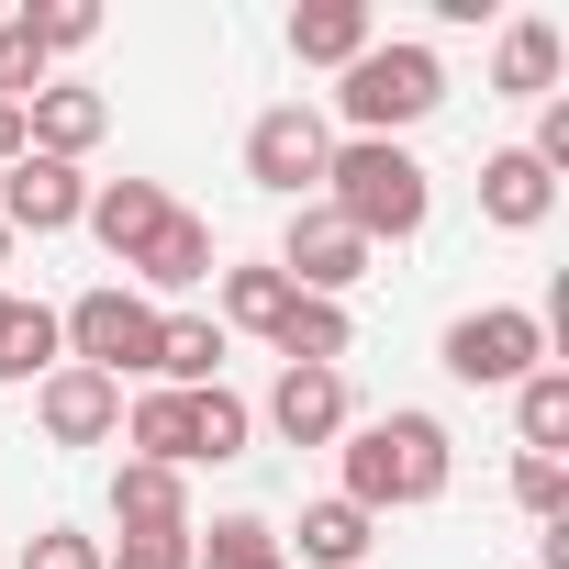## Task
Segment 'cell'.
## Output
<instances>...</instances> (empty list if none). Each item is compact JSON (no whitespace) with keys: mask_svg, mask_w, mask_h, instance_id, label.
Here are the masks:
<instances>
[{"mask_svg":"<svg viewBox=\"0 0 569 569\" xmlns=\"http://www.w3.org/2000/svg\"><path fill=\"white\" fill-rule=\"evenodd\" d=\"M223 380V325L212 313H168L157 325V391H212Z\"/></svg>","mask_w":569,"mask_h":569,"instance_id":"obj_20","label":"cell"},{"mask_svg":"<svg viewBox=\"0 0 569 569\" xmlns=\"http://www.w3.org/2000/svg\"><path fill=\"white\" fill-rule=\"evenodd\" d=\"M325 212L380 257V246H413L425 234V212H436V179H425V157L413 146H369V134H336V157H325Z\"/></svg>","mask_w":569,"mask_h":569,"instance_id":"obj_1","label":"cell"},{"mask_svg":"<svg viewBox=\"0 0 569 569\" xmlns=\"http://www.w3.org/2000/svg\"><path fill=\"white\" fill-rule=\"evenodd\" d=\"M101 569H190V536H112Z\"/></svg>","mask_w":569,"mask_h":569,"instance_id":"obj_31","label":"cell"},{"mask_svg":"<svg viewBox=\"0 0 569 569\" xmlns=\"http://www.w3.org/2000/svg\"><path fill=\"white\" fill-rule=\"evenodd\" d=\"M291 291H313V302H347L358 279H369V246L325 212V201H291V234H279V257H268Z\"/></svg>","mask_w":569,"mask_h":569,"instance_id":"obj_7","label":"cell"},{"mask_svg":"<svg viewBox=\"0 0 569 569\" xmlns=\"http://www.w3.org/2000/svg\"><path fill=\"white\" fill-rule=\"evenodd\" d=\"M12 157H23V112H12V101H0V168H12Z\"/></svg>","mask_w":569,"mask_h":569,"instance_id":"obj_32","label":"cell"},{"mask_svg":"<svg viewBox=\"0 0 569 569\" xmlns=\"http://www.w3.org/2000/svg\"><path fill=\"white\" fill-rule=\"evenodd\" d=\"M447 380H469V391H513L525 369H547V313H525V302H480V313H458L447 325Z\"/></svg>","mask_w":569,"mask_h":569,"instance_id":"obj_5","label":"cell"},{"mask_svg":"<svg viewBox=\"0 0 569 569\" xmlns=\"http://www.w3.org/2000/svg\"><path fill=\"white\" fill-rule=\"evenodd\" d=\"M0 325H12V291H0Z\"/></svg>","mask_w":569,"mask_h":569,"instance_id":"obj_33","label":"cell"},{"mask_svg":"<svg viewBox=\"0 0 569 569\" xmlns=\"http://www.w3.org/2000/svg\"><path fill=\"white\" fill-rule=\"evenodd\" d=\"M46 68H57V57H46V46H34V23L12 12V23H0V101H12V112H23V101L46 90Z\"/></svg>","mask_w":569,"mask_h":569,"instance_id":"obj_27","label":"cell"},{"mask_svg":"<svg viewBox=\"0 0 569 569\" xmlns=\"http://www.w3.org/2000/svg\"><path fill=\"white\" fill-rule=\"evenodd\" d=\"M347 425H358L347 369H279V380H268V436H279V447H336Z\"/></svg>","mask_w":569,"mask_h":569,"instance_id":"obj_9","label":"cell"},{"mask_svg":"<svg viewBox=\"0 0 569 569\" xmlns=\"http://www.w3.org/2000/svg\"><path fill=\"white\" fill-rule=\"evenodd\" d=\"M23 569H101V536H79V525H46V536H23Z\"/></svg>","mask_w":569,"mask_h":569,"instance_id":"obj_30","label":"cell"},{"mask_svg":"<svg viewBox=\"0 0 569 569\" xmlns=\"http://www.w3.org/2000/svg\"><path fill=\"white\" fill-rule=\"evenodd\" d=\"M101 134H112V101H101V90H68V79H46V90L23 101V157H57V168H79Z\"/></svg>","mask_w":569,"mask_h":569,"instance_id":"obj_11","label":"cell"},{"mask_svg":"<svg viewBox=\"0 0 569 569\" xmlns=\"http://www.w3.org/2000/svg\"><path fill=\"white\" fill-rule=\"evenodd\" d=\"M112 525H123V536H190V469L123 458V469H112Z\"/></svg>","mask_w":569,"mask_h":569,"instance_id":"obj_14","label":"cell"},{"mask_svg":"<svg viewBox=\"0 0 569 569\" xmlns=\"http://www.w3.org/2000/svg\"><path fill=\"white\" fill-rule=\"evenodd\" d=\"M79 223H90V234L134 268V246L168 223V190H157V179H90V212H79Z\"/></svg>","mask_w":569,"mask_h":569,"instance_id":"obj_18","label":"cell"},{"mask_svg":"<svg viewBox=\"0 0 569 569\" xmlns=\"http://www.w3.org/2000/svg\"><path fill=\"white\" fill-rule=\"evenodd\" d=\"M279 547H302L313 569H358V558L380 547V513H358L347 491H325V502H302V525L279 536Z\"/></svg>","mask_w":569,"mask_h":569,"instance_id":"obj_17","label":"cell"},{"mask_svg":"<svg viewBox=\"0 0 569 569\" xmlns=\"http://www.w3.org/2000/svg\"><path fill=\"white\" fill-rule=\"evenodd\" d=\"M513 502L536 525H569V458H513Z\"/></svg>","mask_w":569,"mask_h":569,"instance_id":"obj_28","label":"cell"},{"mask_svg":"<svg viewBox=\"0 0 569 569\" xmlns=\"http://www.w3.org/2000/svg\"><path fill=\"white\" fill-rule=\"evenodd\" d=\"M279 369H336L347 347H358V313L347 302H313V291H291V313H279Z\"/></svg>","mask_w":569,"mask_h":569,"instance_id":"obj_19","label":"cell"},{"mask_svg":"<svg viewBox=\"0 0 569 569\" xmlns=\"http://www.w3.org/2000/svg\"><path fill=\"white\" fill-rule=\"evenodd\" d=\"M246 436H257V402L246 391H190V469H223V458H246Z\"/></svg>","mask_w":569,"mask_h":569,"instance_id":"obj_24","label":"cell"},{"mask_svg":"<svg viewBox=\"0 0 569 569\" xmlns=\"http://www.w3.org/2000/svg\"><path fill=\"white\" fill-rule=\"evenodd\" d=\"M436 101H447V57H436V46H413V34L369 46V57L336 79V123H347V134H369V146H402Z\"/></svg>","mask_w":569,"mask_h":569,"instance_id":"obj_3","label":"cell"},{"mask_svg":"<svg viewBox=\"0 0 569 569\" xmlns=\"http://www.w3.org/2000/svg\"><path fill=\"white\" fill-rule=\"evenodd\" d=\"M190 569H291V547L268 513H212V536L190 525Z\"/></svg>","mask_w":569,"mask_h":569,"instance_id":"obj_21","label":"cell"},{"mask_svg":"<svg viewBox=\"0 0 569 569\" xmlns=\"http://www.w3.org/2000/svg\"><path fill=\"white\" fill-rule=\"evenodd\" d=\"M513 436H525V458L569 447V369H525L513 380Z\"/></svg>","mask_w":569,"mask_h":569,"instance_id":"obj_25","label":"cell"},{"mask_svg":"<svg viewBox=\"0 0 569 569\" xmlns=\"http://www.w3.org/2000/svg\"><path fill=\"white\" fill-rule=\"evenodd\" d=\"M558 68H569V34H558L547 12L502 23V46H491V90H502V101H558Z\"/></svg>","mask_w":569,"mask_h":569,"instance_id":"obj_12","label":"cell"},{"mask_svg":"<svg viewBox=\"0 0 569 569\" xmlns=\"http://www.w3.org/2000/svg\"><path fill=\"white\" fill-rule=\"evenodd\" d=\"M0 257H12V223H0Z\"/></svg>","mask_w":569,"mask_h":569,"instance_id":"obj_34","label":"cell"},{"mask_svg":"<svg viewBox=\"0 0 569 569\" xmlns=\"http://www.w3.org/2000/svg\"><path fill=\"white\" fill-rule=\"evenodd\" d=\"M157 302L146 291H123V279H101V291H79L68 313H57V347H68V369H101V380H157Z\"/></svg>","mask_w":569,"mask_h":569,"instance_id":"obj_4","label":"cell"},{"mask_svg":"<svg viewBox=\"0 0 569 569\" xmlns=\"http://www.w3.org/2000/svg\"><path fill=\"white\" fill-rule=\"evenodd\" d=\"M79 212H90L79 168H57V157H12V168H0V223H12V234H68Z\"/></svg>","mask_w":569,"mask_h":569,"instance_id":"obj_10","label":"cell"},{"mask_svg":"<svg viewBox=\"0 0 569 569\" xmlns=\"http://www.w3.org/2000/svg\"><path fill=\"white\" fill-rule=\"evenodd\" d=\"M23 23H34V46H46V57H79V46L101 34V12H90V0H46V12H23Z\"/></svg>","mask_w":569,"mask_h":569,"instance_id":"obj_29","label":"cell"},{"mask_svg":"<svg viewBox=\"0 0 569 569\" xmlns=\"http://www.w3.org/2000/svg\"><path fill=\"white\" fill-rule=\"evenodd\" d=\"M34 425H46L57 447H112V436H123V380H101V369H46V380H34Z\"/></svg>","mask_w":569,"mask_h":569,"instance_id":"obj_8","label":"cell"},{"mask_svg":"<svg viewBox=\"0 0 569 569\" xmlns=\"http://www.w3.org/2000/svg\"><path fill=\"white\" fill-rule=\"evenodd\" d=\"M134 279H146V291H201V279H212V223L168 201V223L134 246Z\"/></svg>","mask_w":569,"mask_h":569,"instance_id":"obj_16","label":"cell"},{"mask_svg":"<svg viewBox=\"0 0 569 569\" xmlns=\"http://www.w3.org/2000/svg\"><path fill=\"white\" fill-rule=\"evenodd\" d=\"M46 369H68L57 313L46 302H12V325H0V380H46Z\"/></svg>","mask_w":569,"mask_h":569,"instance_id":"obj_26","label":"cell"},{"mask_svg":"<svg viewBox=\"0 0 569 569\" xmlns=\"http://www.w3.org/2000/svg\"><path fill=\"white\" fill-rule=\"evenodd\" d=\"M123 458L190 469V391H134V402H123Z\"/></svg>","mask_w":569,"mask_h":569,"instance_id":"obj_23","label":"cell"},{"mask_svg":"<svg viewBox=\"0 0 569 569\" xmlns=\"http://www.w3.org/2000/svg\"><path fill=\"white\" fill-rule=\"evenodd\" d=\"M336 458H347L358 513H413V502H447V480H458V447L436 413H369L336 436Z\"/></svg>","mask_w":569,"mask_h":569,"instance_id":"obj_2","label":"cell"},{"mask_svg":"<svg viewBox=\"0 0 569 569\" xmlns=\"http://www.w3.org/2000/svg\"><path fill=\"white\" fill-rule=\"evenodd\" d=\"M325 157H336V123H325L313 101H279V112L246 123V179H257L268 201H313V190H325Z\"/></svg>","mask_w":569,"mask_h":569,"instance_id":"obj_6","label":"cell"},{"mask_svg":"<svg viewBox=\"0 0 569 569\" xmlns=\"http://www.w3.org/2000/svg\"><path fill=\"white\" fill-rule=\"evenodd\" d=\"M212 291H223V313H212L223 336H279V313H291V279H279L268 257L257 268H212Z\"/></svg>","mask_w":569,"mask_h":569,"instance_id":"obj_22","label":"cell"},{"mask_svg":"<svg viewBox=\"0 0 569 569\" xmlns=\"http://www.w3.org/2000/svg\"><path fill=\"white\" fill-rule=\"evenodd\" d=\"M369 46H380L369 0H302V12H291V57H302V68H336V79H347Z\"/></svg>","mask_w":569,"mask_h":569,"instance_id":"obj_15","label":"cell"},{"mask_svg":"<svg viewBox=\"0 0 569 569\" xmlns=\"http://www.w3.org/2000/svg\"><path fill=\"white\" fill-rule=\"evenodd\" d=\"M558 212V179L525 157V146H491L480 157V223H502V234H536Z\"/></svg>","mask_w":569,"mask_h":569,"instance_id":"obj_13","label":"cell"}]
</instances>
